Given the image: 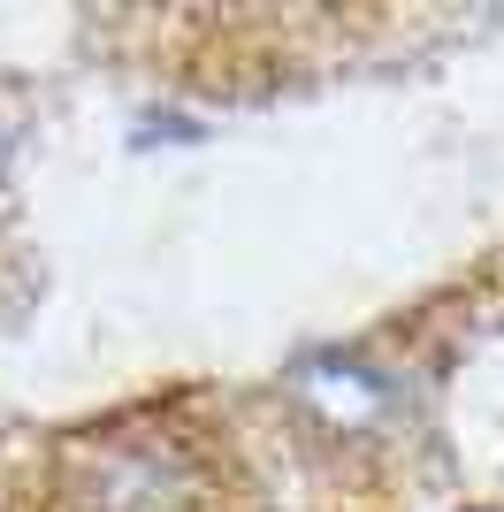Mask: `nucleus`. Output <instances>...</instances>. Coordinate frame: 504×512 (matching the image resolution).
<instances>
[{
    "mask_svg": "<svg viewBox=\"0 0 504 512\" xmlns=\"http://www.w3.org/2000/svg\"><path fill=\"white\" fill-rule=\"evenodd\" d=\"M191 490H199V467L168 436L161 444L153 436H115L84 467V512H184Z\"/></svg>",
    "mask_w": 504,
    "mask_h": 512,
    "instance_id": "1",
    "label": "nucleus"
},
{
    "mask_svg": "<svg viewBox=\"0 0 504 512\" xmlns=\"http://www.w3.org/2000/svg\"><path fill=\"white\" fill-rule=\"evenodd\" d=\"M298 398L321 413V428H367L382 406H390L382 375H375V367H359V360H314V367H298Z\"/></svg>",
    "mask_w": 504,
    "mask_h": 512,
    "instance_id": "2",
    "label": "nucleus"
}]
</instances>
